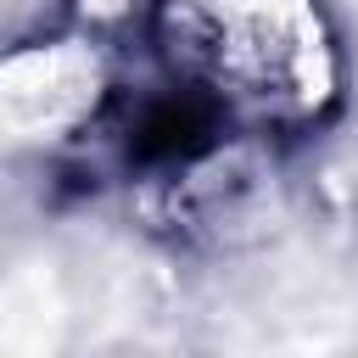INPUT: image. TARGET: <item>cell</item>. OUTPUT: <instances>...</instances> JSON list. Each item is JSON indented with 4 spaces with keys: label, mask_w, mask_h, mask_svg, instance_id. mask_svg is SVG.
<instances>
[{
    "label": "cell",
    "mask_w": 358,
    "mask_h": 358,
    "mask_svg": "<svg viewBox=\"0 0 358 358\" xmlns=\"http://www.w3.org/2000/svg\"><path fill=\"white\" fill-rule=\"evenodd\" d=\"M151 39L162 67L246 134L302 129L341 90L319 0H157Z\"/></svg>",
    "instance_id": "obj_1"
}]
</instances>
